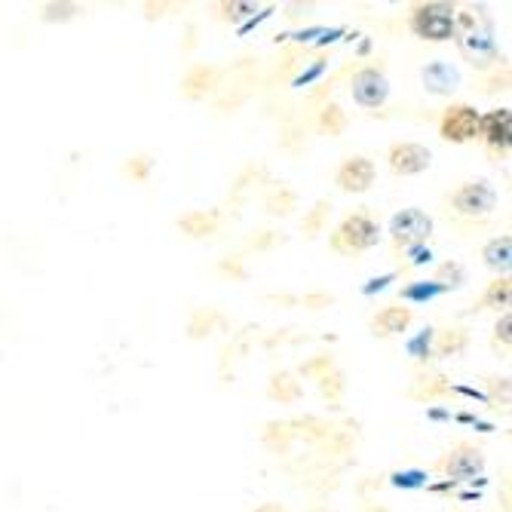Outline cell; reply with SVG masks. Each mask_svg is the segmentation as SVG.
I'll return each mask as SVG.
<instances>
[{
	"label": "cell",
	"mask_w": 512,
	"mask_h": 512,
	"mask_svg": "<svg viewBox=\"0 0 512 512\" xmlns=\"http://www.w3.org/2000/svg\"><path fill=\"white\" fill-rule=\"evenodd\" d=\"M417 313L411 304H402V301H393V304H384L375 316H371L368 329L375 338H396V335H405L411 325H414Z\"/></svg>",
	"instance_id": "18"
},
{
	"label": "cell",
	"mask_w": 512,
	"mask_h": 512,
	"mask_svg": "<svg viewBox=\"0 0 512 512\" xmlns=\"http://www.w3.org/2000/svg\"><path fill=\"white\" fill-rule=\"evenodd\" d=\"M304 512H335L329 503H310V506H304Z\"/></svg>",
	"instance_id": "52"
},
{
	"label": "cell",
	"mask_w": 512,
	"mask_h": 512,
	"mask_svg": "<svg viewBox=\"0 0 512 512\" xmlns=\"http://www.w3.org/2000/svg\"><path fill=\"white\" fill-rule=\"evenodd\" d=\"M375 181H378V166L365 154H350L335 169V188L341 194H350V197L368 194L371 188H375Z\"/></svg>",
	"instance_id": "14"
},
{
	"label": "cell",
	"mask_w": 512,
	"mask_h": 512,
	"mask_svg": "<svg viewBox=\"0 0 512 512\" xmlns=\"http://www.w3.org/2000/svg\"><path fill=\"white\" fill-rule=\"evenodd\" d=\"M335 304H338V298H335L332 292H322V289L298 295V307H301V310H307V313L329 310V307H335Z\"/></svg>",
	"instance_id": "44"
},
{
	"label": "cell",
	"mask_w": 512,
	"mask_h": 512,
	"mask_svg": "<svg viewBox=\"0 0 512 512\" xmlns=\"http://www.w3.org/2000/svg\"><path fill=\"white\" fill-rule=\"evenodd\" d=\"M249 350H252V329L230 335V338L218 347V378H221V387L234 384V371H237V365L246 359Z\"/></svg>",
	"instance_id": "23"
},
{
	"label": "cell",
	"mask_w": 512,
	"mask_h": 512,
	"mask_svg": "<svg viewBox=\"0 0 512 512\" xmlns=\"http://www.w3.org/2000/svg\"><path fill=\"white\" fill-rule=\"evenodd\" d=\"M310 142H313V129L307 120H289V123H279L276 129V151L286 154L289 160L307 157Z\"/></svg>",
	"instance_id": "22"
},
{
	"label": "cell",
	"mask_w": 512,
	"mask_h": 512,
	"mask_svg": "<svg viewBox=\"0 0 512 512\" xmlns=\"http://www.w3.org/2000/svg\"><path fill=\"white\" fill-rule=\"evenodd\" d=\"M476 142L485 148L491 160H506L512 145V111L506 105L491 108L479 117V135Z\"/></svg>",
	"instance_id": "12"
},
{
	"label": "cell",
	"mask_w": 512,
	"mask_h": 512,
	"mask_svg": "<svg viewBox=\"0 0 512 512\" xmlns=\"http://www.w3.org/2000/svg\"><path fill=\"white\" fill-rule=\"evenodd\" d=\"M482 261H485V267L497 270V276L506 273L509 270V261H512V237L509 234H500V237L488 240L482 246Z\"/></svg>",
	"instance_id": "34"
},
{
	"label": "cell",
	"mask_w": 512,
	"mask_h": 512,
	"mask_svg": "<svg viewBox=\"0 0 512 512\" xmlns=\"http://www.w3.org/2000/svg\"><path fill=\"white\" fill-rule=\"evenodd\" d=\"M451 396H454V384L445 371H436L433 365H414L405 399L417 405H430V402H445Z\"/></svg>",
	"instance_id": "15"
},
{
	"label": "cell",
	"mask_w": 512,
	"mask_h": 512,
	"mask_svg": "<svg viewBox=\"0 0 512 512\" xmlns=\"http://www.w3.org/2000/svg\"><path fill=\"white\" fill-rule=\"evenodd\" d=\"M261 74H264V62H261L258 53H243L227 68H221V89L209 102L212 111L218 117L237 114L246 102L255 99V92L261 89Z\"/></svg>",
	"instance_id": "1"
},
{
	"label": "cell",
	"mask_w": 512,
	"mask_h": 512,
	"mask_svg": "<svg viewBox=\"0 0 512 512\" xmlns=\"http://www.w3.org/2000/svg\"><path fill=\"white\" fill-rule=\"evenodd\" d=\"M218 89H221V68L212 62H194L178 77V96L184 102H194V105L212 102Z\"/></svg>",
	"instance_id": "13"
},
{
	"label": "cell",
	"mask_w": 512,
	"mask_h": 512,
	"mask_svg": "<svg viewBox=\"0 0 512 512\" xmlns=\"http://www.w3.org/2000/svg\"><path fill=\"white\" fill-rule=\"evenodd\" d=\"M279 246H286V234H279V230H273V227H255V230H249V234L240 240V255H264V252H273V249H279Z\"/></svg>",
	"instance_id": "30"
},
{
	"label": "cell",
	"mask_w": 512,
	"mask_h": 512,
	"mask_svg": "<svg viewBox=\"0 0 512 512\" xmlns=\"http://www.w3.org/2000/svg\"><path fill=\"white\" fill-rule=\"evenodd\" d=\"M154 169H157V157L148 154V151H138V154H129L120 166V175L132 184H148L154 178Z\"/></svg>",
	"instance_id": "32"
},
{
	"label": "cell",
	"mask_w": 512,
	"mask_h": 512,
	"mask_svg": "<svg viewBox=\"0 0 512 512\" xmlns=\"http://www.w3.org/2000/svg\"><path fill=\"white\" fill-rule=\"evenodd\" d=\"M424 83L430 86V92H436V96H445V92L454 89L457 74H454L445 62H433V65L424 68Z\"/></svg>",
	"instance_id": "41"
},
{
	"label": "cell",
	"mask_w": 512,
	"mask_h": 512,
	"mask_svg": "<svg viewBox=\"0 0 512 512\" xmlns=\"http://www.w3.org/2000/svg\"><path fill=\"white\" fill-rule=\"evenodd\" d=\"M381 246V221L371 215L368 206L347 212L329 234V249L341 258H359Z\"/></svg>",
	"instance_id": "3"
},
{
	"label": "cell",
	"mask_w": 512,
	"mask_h": 512,
	"mask_svg": "<svg viewBox=\"0 0 512 512\" xmlns=\"http://www.w3.org/2000/svg\"><path fill=\"white\" fill-rule=\"evenodd\" d=\"M509 301H512V279H509V273H500V276L491 279V283L482 289V295L473 301V313H488V310H494V313L500 316V313H506Z\"/></svg>",
	"instance_id": "29"
},
{
	"label": "cell",
	"mask_w": 512,
	"mask_h": 512,
	"mask_svg": "<svg viewBox=\"0 0 512 512\" xmlns=\"http://www.w3.org/2000/svg\"><path fill=\"white\" fill-rule=\"evenodd\" d=\"M270 166L264 160H249L237 169V175L230 178V188H227V203H224V215H230L234 209V218L243 212V206L249 203V197L255 191H264L270 184Z\"/></svg>",
	"instance_id": "11"
},
{
	"label": "cell",
	"mask_w": 512,
	"mask_h": 512,
	"mask_svg": "<svg viewBox=\"0 0 512 512\" xmlns=\"http://www.w3.org/2000/svg\"><path fill=\"white\" fill-rule=\"evenodd\" d=\"M255 13H258V4H246V0H218V4H212V16L221 25H234V28H240L243 22H252Z\"/></svg>",
	"instance_id": "31"
},
{
	"label": "cell",
	"mask_w": 512,
	"mask_h": 512,
	"mask_svg": "<svg viewBox=\"0 0 512 512\" xmlns=\"http://www.w3.org/2000/svg\"><path fill=\"white\" fill-rule=\"evenodd\" d=\"M488 344H491V350H494L500 359H509V350H512V313H509V310L497 316Z\"/></svg>",
	"instance_id": "40"
},
{
	"label": "cell",
	"mask_w": 512,
	"mask_h": 512,
	"mask_svg": "<svg viewBox=\"0 0 512 512\" xmlns=\"http://www.w3.org/2000/svg\"><path fill=\"white\" fill-rule=\"evenodd\" d=\"M310 10H313V4H289L286 7V19L289 22H301V19H307Z\"/></svg>",
	"instance_id": "49"
},
{
	"label": "cell",
	"mask_w": 512,
	"mask_h": 512,
	"mask_svg": "<svg viewBox=\"0 0 512 512\" xmlns=\"http://www.w3.org/2000/svg\"><path fill=\"white\" fill-rule=\"evenodd\" d=\"M304 341H310V338H307L304 332H298V329H279V332L261 338V344H264L267 350H273V347H279V344H304Z\"/></svg>",
	"instance_id": "45"
},
{
	"label": "cell",
	"mask_w": 512,
	"mask_h": 512,
	"mask_svg": "<svg viewBox=\"0 0 512 512\" xmlns=\"http://www.w3.org/2000/svg\"><path fill=\"white\" fill-rule=\"evenodd\" d=\"M307 59H310V50L301 43H286L283 50H279V56L264 65V74H261V89L264 92H279L286 89L289 83H295L304 68H307Z\"/></svg>",
	"instance_id": "10"
},
{
	"label": "cell",
	"mask_w": 512,
	"mask_h": 512,
	"mask_svg": "<svg viewBox=\"0 0 512 512\" xmlns=\"http://www.w3.org/2000/svg\"><path fill=\"white\" fill-rule=\"evenodd\" d=\"M332 368H338L335 353H332V350H316V353H310V356L298 365L295 375L304 378V381H319V378L329 375Z\"/></svg>",
	"instance_id": "35"
},
{
	"label": "cell",
	"mask_w": 512,
	"mask_h": 512,
	"mask_svg": "<svg viewBox=\"0 0 512 512\" xmlns=\"http://www.w3.org/2000/svg\"><path fill=\"white\" fill-rule=\"evenodd\" d=\"M485 402L494 408V411H509V396H512V387H509V375H488L485 378Z\"/></svg>",
	"instance_id": "42"
},
{
	"label": "cell",
	"mask_w": 512,
	"mask_h": 512,
	"mask_svg": "<svg viewBox=\"0 0 512 512\" xmlns=\"http://www.w3.org/2000/svg\"><path fill=\"white\" fill-rule=\"evenodd\" d=\"M347 126H350V114H347L344 105L335 102V99L322 102V105L313 111V117H310V129H316V132L325 135V138H341V135L347 132Z\"/></svg>",
	"instance_id": "27"
},
{
	"label": "cell",
	"mask_w": 512,
	"mask_h": 512,
	"mask_svg": "<svg viewBox=\"0 0 512 512\" xmlns=\"http://www.w3.org/2000/svg\"><path fill=\"white\" fill-rule=\"evenodd\" d=\"M227 224V215L224 209L212 206V209H188L175 218V230L191 243H206V240H215Z\"/></svg>",
	"instance_id": "16"
},
{
	"label": "cell",
	"mask_w": 512,
	"mask_h": 512,
	"mask_svg": "<svg viewBox=\"0 0 512 512\" xmlns=\"http://www.w3.org/2000/svg\"><path fill=\"white\" fill-rule=\"evenodd\" d=\"M215 273L224 283H246L249 279V258L240 252H227L215 261Z\"/></svg>",
	"instance_id": "37"
},
{
	"label": "cell",
	"mask_w": 512,
	"mask_h": 512,
	"mask_svg": "<svg viewBox=\"0 0 512 512\" xmlns=\"http://www.w3.org/2000/svg\"><path fill=\"white\" fill-rule=\"evenodd\" d=\"M332 215H335L332 197H319V200H313V206L304 209V215H301V221H298V234H301V240H304V243L319 240V237L325 234V230H329Z\"/></svg>",
	"instance_id": "26"
},
{
	"label": "cell",
	"mask_w": 512,
	"mask_h": 512,
	"mask_svg": "<svg viewBox=\"0 0 512 512\" xmlns=\"http://www.w3.org/2000/svg\"><path fill=\"white\" fill-rule=\"evenodd\" d=\"M454 16H457V10L451 4H442V0H430V4H414L411 13H408V31L414 37L427 40V43H445V40L457 37Z\"/></svg>",
	"instance_id": "6"
},
{
	"label": "cell",
	"mask_w": 512,
	"mask_h": 512,
	"mask_svg": "<svg viewBox=\"0 0 512 512\" xmlns=\"http://www.w3.org/2000/svg\"><path fill=\"white\" fill-rule=\"evenodd\" d=\"M264 393L273 405H298L304 399V381L292 368H273L267 375Z\"/></svg>",
	"instance_id": "21"
},
{
	"label": "cell",
	"mask_w": 512,
	"mask_h": 512,
	"mask_svg": "<svg viewBox=\"0 0 512 512\" xmlns=\"http://www.w3.org/2000/svg\"><path fill=\"white\" fill-rule=\"evenodd\" d=\"M298 203H301V197H298V191L292 188L289 181H270L267 188H264V194H261L264 215H270L276 221L292 218L298 212Z\"/></svg>",
	"instance_id": "20"
},
{
	"label": "cell",
	"mask_w": 512,
	"mask_h": 512,
	"mask_svg": "<svg viewBox=\"0 0 512 512\" xmlns=\"http://www.w3.org/2000/svg\"><path fill=\"white\" fill-rule=\"evenodd\" d=\"M80 13H83V7L71 4V0H50V4L40 7V22H46V25H65V22H74Z\"/></svg>",
	"instance_id": "38"
},
{
	"label": "cell",
	"mask_w": 512,
	"mask_h": 512,
	"mask_svg": "<svg viewBox=\"0 0 512 512\" xmlns=\"http://www.w3.org/2000/svg\"><path fill=\"white\" fill-rule=\"evenodd\" d=\"M359 512H390V506H384L378 500H365V503H359Z\"/></svg>",
	"instance_id": "51"
},
{
	"label": "cell",
	"mask_w": 512,
	"mask_h": 512,
	"mask_svg": "<svg viewBox=\"0 0 512 512\" xmlns=\"http://www.w3.org/2000/svg\"><path fill=\"white\" fill-rule=\"evenodd\" d=\"M289 424H292L295 442H304L310 448L325 442L332 436V430L338 427L335 417H322V414H298V417H289Z\"/></svg>",
	"instance_id": "25"
},
{
	"label": "cell",
	"mask_w": 512,
	"mask_h": 512,
	"mask_svg": "<svg viewBox=\"0 0 512 512\" xmlns=\"http://www.w3.org/2000/svg\"><path fill=\"white\" fill-rule=\"evenodd\" d=\"M473 344V335L467 325H439L433 329V338H430V350H433V359H454V356H463Z\"/></svg>",
	"instance_id": "19"
},
{
	"label": "cell",
	"mask_w": 512,
	"mask_h": 512,
	"mask_svg": "<svg viewBox=\"0 0 512 512\" xmlns=\"http://www.w3.org/2000/svg\"><path fill=\"white\" fill-rule=\"evenodd\" d=\"M509 80H512V74H509V65H506V59H503L500 65L482 71V74L476 77L473 89L479 92V96H488V99H491V96H500V92H509Z\"/></svg>",
	"instance_id": "33"
},
{
	"label": "cell",
	"mask_w": 512,
	"mask_h": 512,
	"mask_svg": "<svg viewBox=\"0 0 512 512\" xmlns=\"http://www.w3.org/2000/svg\"><path fill=\"white\" fill-rule=\"evenodd\" d=\"M430 283H436L442 292L460 289L463 283H467V270H463L460 261H442V264L433 270V279H430Z\"/></svg>",
	"instance_id": "39"
},
{
	"label": "cell",
	"mask_w": 512,
	"mask_h": 512,
	"mask_svg": "<svg viewBox=\"0 0 512 512\" xmlns=\"http://www.w3.org/2000/svg\"><path fill=\"white\" fill-rule=\"evenodd\" d=\"M485 451L476 442L460 439L454 442L436 463H433V473L442 476L445 482H473L485 473Z\"/></svg>",
	"instance_id": "7"
},
{
	"label": "cell",
	"mask_w": 512,
	"mask_h": 512,
	"mask_svg": "<svg viewBox=\"0 0 512 512\" xmlns=\"http://www.w3.org/2000/svg\"><path fill=\"white\" fill-rule=\"evenodd\" d=\"M347 86H350V96H353V102H356L359 108H365V111H378V108H384L387 99H390V80H387L384 56L378 59V65H375V62L359 65V68L350 74Z\"/></svg>",
	"instance_id": "8"
},
{
	"label": "cell",
	"mask_w": 512,
	"mask_h": 512,
	"mask_svg": "<svg viewBox=\"0 0 512 512\" xmlns=\"http://www.w3.org/2000/svg\"><path fill=\"white\" fill-rule=\"evenodd\" d=\"M384 485H387V473H368V476L356 479L353 491H356V497L365 503V500H378V491H381Z\"/></svg>",
	"instance_id": "43"
},
{
	"label": "cell",
	"mask_w": 512,
	"mask_h": 512,
	"mask_svg": "<svg viewBox=\"0 0 512 512\" xmlns=\"http://www.w3.org/2000/svg\"><path fill=\"white\" fill-rule=\"evenodd\" d=\"M264 301L267 304H273V307H298V295H292V292H270V295H264Z\"/></svg>",
	"instance_id": "48"
},
{
	"label": "cell",
	"mask_w": 512,
	"mask_h": 512,
	"mask_svg": "<svg viewBox=\"0 0 512 512\" xmlns=\"http://www.w3.org/2000/svg\"><path fill=\"white\" fill-rule=\"evenodd\" d=\"M356 445H359V424L356 421H338L332 436L325 439V442H319L307 460L313 463V467L332 470V473H344L350 463L356 460Z\"/></svg>",
	"instance_id": "4"
},
{
	"label": "cell",
	"mask_w": 512,
	"mask_h": 512,
	"mask_svg": "<svg viewBox=\"0 0 512 512\" xmlns=\"http://www.w3.org/2000/svg\"><path fill=\"white\" fill-rule=\"evenodd\" d=\"M215 332H230V319L218 310V307H194L188 316V325H184V335L191 341H206Z\"/></svg>",
	"instance_id": "24"
},
{
	"label": "cell",
	"mask_w": 512,
	"mask_h": 512,
	"mask_svg": "<svg viewBox=\"0 0 512 512\" xmlns=\"http://www.w3.org/2000/svg\"><path fill=\"white\" fill-rule=\"evenodd\" d=\"M387 166L396 178H411V175H421L433 166V151L424 142H411V138H399L387 148Z\"/></svg>",
	"instance_id": "17"
},
{
	"label": "cell",
	"mask_w": 512,
	"mask_h": 512,
	"mask_svg": "<svg viewBox=\"0 0 512 512\" xmlns=\"http://www.w3.org/2000/svg\"><path fill=\"white\" fill-rule=\"evenodd\" d=\"M252 512H289V506H286V503H279V500H264V503H258Z\"/></svg>",
	"instance_id": "50"
},
{
	"label": "cell",
	"mask_w": 512,
	"mask_h": 512,
	"mask_svg": "<svg viewBox=\"0 0 512 512\" xmlns=\"http://www.w3.org/2000/svg\"><path fill=\"white\" fill-rule=\"evenodd\" d=\"M497 191L494 184L485 178H470V181H460L454 191L445 194L442 206L448 212V218L457 227H488V218L497 212Z\"/></svg>",
	"instance_id": "2"
},
{
	"label": "cell",
	"mask_w": 512,
	"mask_h": 512,
	"mask_svg": "<svg viewBox=\"0 0 512 512\" xmlns=\"http://www.w3.org/2000/svg\"><path fill=\"white\" fill-rule=\"evenodd\" d=\"M479 117L482 111L470 102H451L448 108L439 111V138L448 145H470L479 135Z\"/></svg>",
	"instance_id": "9"
},
{
	"label": "cell",
	"mask_w": 512,
	"mask_h": 512,
	"mask_svg": "<svg viewBox=\"0 0 512 512\" xmlns=\"http://www.w3.org/2000/svg\"><path fill=\"white\" fill-rule=\"evenodd\" d=\"M433 227H436L433 218L424 209H417V206H408V209L396 212L390 218V230H387L393 255L399 258V255L414 252V249H424L427 240L433 237Z\"/></svg>",
	"instance_id": "5"
},
{
	"label": "cell",
	"mask_w": 512,
	"mask_h": 512,
	"mask_svg": "<svg viewBox=\"0 0 512 512\" xmlns=\"http://www.w3.org/2000/svg\"><path fill=\"white\" fill-rule=\"evenodd\" d=\"M258 439L270 454L286 457L292 451V445H295V433H292L289 417H270V421H264L261 430H258Z\"/></svg>",
	"instance_id": "28"
},
{
	"label": "cell",
	"mask_w": 512,
	"mask_h": 512,
	"mask_svg": "<svg viewBox=\"0 0 512 512\" xmlns=\"http://www.w3.org/2000/svg\"><path fill=\"white\" fill-rule=\"evenodd\" d=\"M200 46V25L197 22H188L181 31V40H178V50L181 53H194Z\"/></svg>",
	"instance_id": "47"
},
{
	"label": "cell",
	"mask_w": 512,
	"mask_h": 512,
	"mask_svg": "<svg viewBox=\"0 0 512 512\" xmlns=\"http://www.w3.org/2000/svg\"><path fill=\"white\" fill-rule=\"evenodd\" d=\"M451 512H473V509H451Z\"/></svg>",
	"instance_id": "53"
},
{
	"label": "cell",
	"mask_w": 512,
	"mask_h": 512,
	"mask_svg": "<svg viewBox=\"0 0 512 512\" xmlns=\"http://www.w3.org/2000/svg\"><path fill=\"white\" fill-rule=\"evenodd\" d=\"M178 10H184V4H166V0H145V4H142V13H145L148 22H160V19H166L169 13H178Z\"/></svg>",
	"instance_id": "46"
},
{
	"label": "cell",
	"mask_w": 512,
	"mask_h": 512,
	"mask_svg": "<svg viewBox=\"0 0 512 512\" xmlns=\"http://www.w3.org/2000/svg\"><path fill=\"white\" fill-rule=\"evenodd\" d=\"M316 387H319V396H322L325 405L338 408L344 402V393H347V371L344 368H332L329 375L316 381Z\"/></svg>",
	"instance_id": "36"
}]
</instances>
